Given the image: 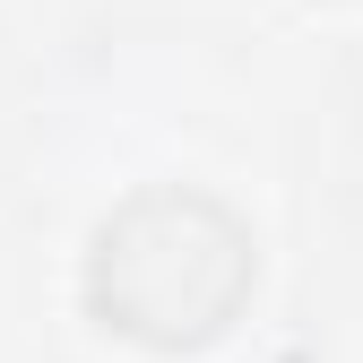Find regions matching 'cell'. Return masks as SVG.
<instances>
[{
  "instance_id": "1",
  "label": "cell",
  "mask_w": 363,
  "mask_h": 363,
  "mask_svg": "<svg viewBox=\"0 0 363 363\" xmlns=\"http://www.w3.org/2000/svg\"><path fill=\"white\" fill-rule=\"evenodd\" d=\"M251 294H259V234L208 182L121 191L78 259L86 320L147 354H208L216 337H234Z\"/></svg>"
}]
</instances>
